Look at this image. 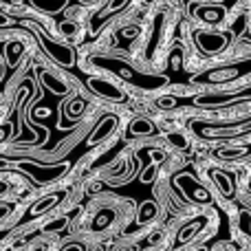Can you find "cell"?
Returning a JSON list of instances; mask_svg holds the SVG:
<instances>
[{
    "instance_id": "obj_25",
    "label": "cell",
    "mask_w": 251,
    "mask_h": 251,
    "mask_svg": "<svg viewBox=\"0 0 251 251\" xmlns=\"http://www.w3.org/2000/svg\"><path fill=\"white\" fill-rule=\"evenodd\" d=\"M82 2H95V0H82Z\"/></svg>"
},
{
    "instance_id": "obj_3",
    "label": "cell",
    "mask_w": 251,
    "mask_h": 251,
    "mask_svg": "<svg viewBox=\"0 0 251 251\" xmlns=\"http://www.w3.org/2000/svg\"><path fill=\"white\" fill-rule=\"evenodd\" d=\"M245 75H251V57L209 69L205 73H201L199 77H194V82L196 84H227V82H236V79L245 77Z\"/></svg>"
},
{
    "instance_id": "obj_14",
    "label": "cell",
    "mask_w": 251,
    "mask_h": 251,
    "mask_svg": "<svg viewBox=\"0 0 251 251\" xmlns=\"http://www.w3.org/2000/svg\"><path fill=\"white\" fill-rule=\"evenodd\" d=\"M212 176L218 181V187L223 190V194L225 196L234 194V176H229V174H225V172H218V170H214Z\"/></svg>"
},
{
    "instance_id": "obj_23",
    "label": "cell",
    "mask_w": 251,
    "mask_h": 251,
    "mask_svg": "<svg viewBox=\"0 0 251 251\" xmlns=\"http://www.w3.org/2000/svg\"><path fill=\"white\" fill-rule=\"evenodd\" d=\"M64 251H82V247H79V245H73V247H66Z\"/></svg>"
},
{
    "instance_id": "obj_9",
    "label": "cell",
    "mask_w": 251,
    "mask_h": 251,
    "mask_svg": "<svg viewBox=\"0 0 251 251\" xmlns=\"http://www.w3.org/2000/svg\"><path fill=\"white\" fill-rule=\"evenodd\" d=\"M29 4L40 13H47V16H57L69 7V0H29Z\"/></svg>"
},
{
    "instance_id": "obj_2",
    "label": "cell",
    "mask_w": 251,
    "mask_h": 251,
    "mask_svg": "<svg viewBox=\"0 0 251 251\" xmlns=\"http://www.w3.org/2000/svg\"><path fill=\"white\" fill-rule=\"evenodd\" d=\"M25 25L29 26V31L33 33V38L38 40L40 47L44 49V53H47V55L51 57L55 64L64 66V69H73L75 60H77L73 47H69V44H64V42H57V40H53L51 35L47 33V29H44V26H40L38 22H25Z\"/></svg>"
},
{
    "instance_id": "obj_17",
    "label": "cell",
    "mask_w": 251,
    "mask_h": 251,
    "mask_svg": "<svg viewBox=\"0 0 251 251\" xmlns=\"http://www.w3.org/2000/svg\"><path fill=\"white\" fill-rule=\"evenodd\" d=\"M62 192H57V194H51V196H47V199H44V203H40V205H35L33 209H31V214H40V212H44V209H49L51 207V205H55L57 201L62 199Z\"/></svg>"
},
{
    "instance_id": "obj_16",
    "label": "cell",
    "mask_w": 251,
    "mask_h": 251,
    "mask_svg": "<svg viewBox=\"0 0 251 251\" xmlns=\"http://www.w3.org/2000/svg\"><path fill=\"white\" fill-rule=\"evenodd\" d=\"M203 223H205L203 218H199L196 223H190L187 227H183L181 234H178V243H185V240H190V238H192V234H196V231H199L201 227H203Z\"/></svg>"
},
{
    "instance_id": "obj_22",
    "label": "cell",
    "mask_w": 251,
    "mask_h": 251,
    "mask_svg": "<svg viewBox=\"0 0 251 251\" xmlns=\"http://www.w3.org/2000/svg\"><path fill=\"white\" fill-rule=\"evenodd\" d=\"M170 141H172L174 146H178V148H187L185 137H183V134H178V132H172V134H170Z\"/></svg>"
},
{
    "instance_id": "obj_11",
    "label": "cell",
    "mask_w": 251,
    "mask_h": 251,
    "mask_svg": "<svg viewBox=\"0 0 251 251\" xmlns=\"http://www.w3.org/2000/svg\"><path fill=\"white\" fill-rule=\"evenodd\" d=\"M154 132H156L154 124L148 122V119H143V117L134 119L128 128V137H150V134H154Z\"/></svg>"
},
{
    "instance_id": "obj_15",
    "label": "cell",
    "mask_w": 251,
    "mask_h": 251,
    "mask_svg": "<svg viewBox=\"0 0 251 251\" xmlns=\"http://www.w3.org/2000/svg\"><path fill=\"white\" fill-rule=\"evenodd\" d=\"M84 108H86V101H84L82 97H75V100H71L69 104H66V115H69V117H79V115L84 113Z\"/></svg>"
},
{
    "instance_id": "obj_19",
    "label": "cell",
    "mask_w": 251,
    "mask_h": 251,
    "mask_svg": "<svg viewBox=\"0 0 251 251\" xmlns=\"http://www.w3.org/2000/svg\"><path fill=\"white\" fill-rule=\"evenodd\" d=\"M57 31H60L64 38H73V35L77 33V25H75V22H60Z\"/></svg>"
},
{
    "instance_id": "obj_6",
    "label": "cell",
    "mask_w": 251,
    "mask_h": 251,
    "mask_svg": "<svg viewBox=\"0 0 251 251\" xmlns=\"http://www.w3.org/2000/svg\"><path fill=\"white\" fill-rule=\"evenodd\" d=\"M86 86L91 88L95 95L104 97L108 101H124L126 100V93L119 86H115L113 82H106L104 77H88L86 79Z\"/></svg>"
},
{
    "instance_id": "obj_7",
    "label": "cell",
    "mask_w": 251,
    "mask_h": 251,
    "mask_svg": "<svg viewBox=\"0 0 251 251\" xmlns=\"http://www.w3.org/2000/svg\"><path fill=\"white\" fill-rule=\"evenodd\" d=\"M192 16H196L201 22H205V25H221L223 20H225L227 16V7L225 4H196V7H192Z\"/></svg>"
},
{
    "instance_id": "obj_12",
    "label": "cell",
    "mask_w": 251,
    "mask_h": 251,
    "mask_svg": "<svg viewBox=\"0 0 251 251\" xmlns=\"http://www.w3.org/2000/svg\"><path fill=\"white\" fill-rule=\"evenodd\" d=\"M115 126H117V117H115V115L104 117V119H101V124L97 126V132L91 137V143H100L104 137H108V134L115 130Z\"/></svg>"
},
{
    "instance_id": "obj_24",
    "label": "cell",
    "mask_w": 251,
    "mask_h": 251,
    "mask_svg": "<svg viewBox=\"0 0 251 251\" xmlns=\"http://www.w3.org/2000/svg\"><path fill=\"white\" fill-rule=\"evenodd\" d=\"M236 2V0H227V2H225V7H231V4H234Z\"/></svg>"
},
{
    "instance_id": "obj_20",
    "label": "cell",
    "mask_w": 251,
    "mask_h": 251,
    "mask_svg": "<svg viewBox=\"0 0 251 251\" xmlns=\"http://www.w3.org/2000/svg\"><path fill=\"white\" fill-rule=\"evenodd\" d=\"M139 33H141V29H139L137 25H128V26H124V29L119 31V35H122V38H126V40H134Z\"/></svg>"
},
{
    "instance_id": "obj_18",
    "label": "cell",
    "mask_w": 251,
    "mask_h": 251,
    "mask_svg": "<svg viewBox=\"0 0 251 251\" xmlns=\"http://www.w3.org/2000/svg\"><path fill=\"white\" fill-rule=\"evenodd\" d=\"M181 66H183V49L176 47L172 51V55H170V69H172V71H181Z\"/></svg>"
},
{
    "instance_id": "obj_21",
    "label": "cell",
    "mask_w": 251,
    "mask_h": 251,
    "mask_svg": "<svg viewBox=\"0 0 251 251\" xmlns=\"http://www.w3.org/2000/svg\"><path fill=\"white\" fill-rule=\"evenodd\" d=\"M156 106H159V108H174V106H176V97H159Z\"/></svg>"
},
{
    "instance_id": "obj_13",
    "label": "cell",
    "mask_w": 251,
    "mask_h": 251,
    "mask_svg": "<svg viewBox=\"0 0 251 251\" xmlns=\"http://www.w3.org/2000/svg\"><path fill=\"white\" fill-rule=\"evenodd\" d=\"M42 82H44V86H49L53 93H57V95H64V93H69V86H66V84L62 82L60 77L51 75L49 71H42Z\"/></svg>"
},
{
    "instance_id": "obj_8",
    "label": "cell",
    "mask_w": 251,
    "mask_h": 251,
    "mask_svg": "<svg viewBox=\"0 0 251 251\" xmlns=\"http://www.w3.org/2000/svg\"><path fill=\"white\" fill-rule=\"evenodd\" d=\"M245 97H251V86L240 88V91H234V93H214V95H201V97H196L194 101L199 106H223V104H229V101L245 100Z\"/></svg>"
},
{
    "instance_id": "obj_4",
    "label": "cell",
    "mask_w": 251,
    "mask_h": 251,
    "mask_svg": "<svg viewBox=\"0 0 251 251\" xmlns=\"http://www.w3.org/2000/svg\"><path fill=\"white\" fill-rule=\"evenodd\" d=\"M194 44L196 49H199L203 55H218V53H223L227 47H229L231 38L229 33H225V31H205V29H199L194 31Z\"/></svg>"
},
{
    "instance_id": "obj_5",
    "label": "cell",
    "mask_w": 251,
    "mask_h": 251,
    "mask_svg": "<svg viewBox=\"0 0 251 251\" xmlns=\"http://www.w3.org/2000/svg\"><path fill=\"white\" fill-rule=\"evenodd\" d=\"M130 2H132V0H108V4H106V7H101L100 11L93 16V20H91V31H93V35L100 33L101 26H104L106 22L110 20V18H115L117 13H122Z\"/></svg>"
},
{
    "instance_id": "obj_10",
    "label": "cell",
    "mask_w": 251,
    "mask_h": 251,
    "mask_svg": "<svg viewBox=\"0 0 251 251\" xmlns=\"http://www.w3.org/2000/svg\"><path fill=\"white\" fill-rule=\"evenodd\" d=\"M25 55V44L20 40H7L4 42V60L9 66H16Z\"/></svg>"
},
{
    "instance_id": "obj_1",
    "label": "cell",
    "mask_w": 251,
    "mask_h": 251,
    "mask_svg": "<svg viewBox=\"0 0 251 251\" xmlns=\"http://www.w3.org/2000/svg\"><path fill=\"white\" fill-rule=\"evenodd\" d=\"M91 64L97 66V69L108 71V73L117 75V77H122L126 82L134 84V86H141V88H159L168 84V79L161 77V75H143L132 64H128L126 60L115 57V55H93Z\"/></svg>"
}]
</instances>
